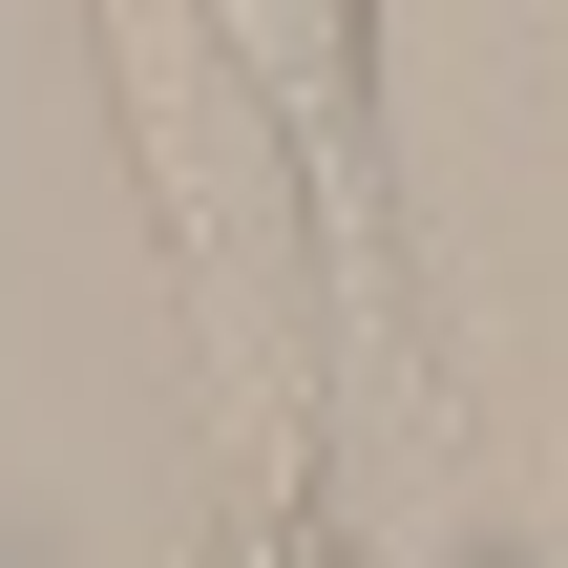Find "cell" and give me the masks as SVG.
I'll return each mask as SVG.
<instances>
[{"label": "cell", "instance_id": "1", "mask_svg": "<svg viewBox=\"0 0 568 568\" xmlns=\"http://www.w3.org/2000/svg\"><path fill=\"white\" fill-rule=\"evenodd\" d=\"M105 42V148H126V211L169 253V316H190V464L211 485H337V253H316V190H295V126L253 105V63L211 42V0H84Z\"/></svg>", "mask_w": 568, "mask_h": 568}, {"label": "cell", "instance_id": "2", "mask_svg": "<svg viewBox=\"0 0 568 568\" xmlns=\"http://www.w3.org/2000/svg\"><path fill=\"white\" fill-rule=\"evenodd\" d=\"M211 42L253 63V105L295 126V190H316V253H337V358L379 400H443V337H422V211H400V63H379V0H211Z\"/></svg>", "mask_w": 568, "mask_h": 568}, {"label": "cell", "instance_id": "3", "mask_svg": "<svg viewBox=\"0 0 568 568\" xmlns=\"http://www.w3.org/2000/svg\"><path fill=\"white\" fill-rule=\"evenodd\" d=\"M190 568H379V548H358V506H337V485H211Z\"/></svg>", "mask_w": 568, "mask_h": 568}]
</instances>
